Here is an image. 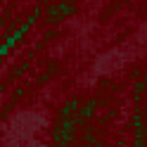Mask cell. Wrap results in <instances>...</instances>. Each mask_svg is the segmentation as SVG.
<instances>
[{"instance_id":"1","label":"cell","mask_w":147,"mask_h":147,"mask_svg":"<svg viewBox=\"0 0 147 147\" xmlns=\"http://www.w3.org/2000/svg\"><path fill=\"white\" fill-rule=\"evenodd\" d=\"M74 107H78V102H69L67 107H64V109H62V116H69V114L74 112Z\"/></svg>"}]
</instances>
